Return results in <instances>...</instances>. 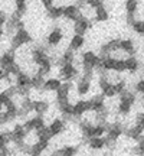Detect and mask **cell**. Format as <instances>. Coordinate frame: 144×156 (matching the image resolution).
<instances>
[{
  "label": "cell",
  "mask_w": 144,
  "mask_h": 156,
  "mask_svg": "<svg viewBox=\"0 0 144 156\" xmlns=\"http://www.w3.org/2000/svg\"><path fill=\"white\" fill-rule=\"evenodd\" d=\"M62 85V80L61 78H56V77H52V78H48L45 80L43 83V91H48V93H56L59 87Z\"/></svg>",
  "instance_id": "2e32d148"
},
{
  "label": "cell",
  "mask_w": 144,
  "mask_h": 156,
  "mask_svg": "<svg viewBox=\"0 0 144 156\" xmlns=\"http://www.w3.org/2000/svg\"><path fill=\"white\" fill-rule=\"evenodd\" d=\"M67 119H63V117H55L49 124V129H50V133L53 137L56 136H61L65 130H67Z\"/></svg>",
  "instance_id": "9c48e42d"
},
{
  "label": "cell",
  "mask_w": 144,
  "mask_h": 156,
  "mask_svg": "<svg viewBox=\"0 0 144 156\" xmlns=\"http://www.w3.org/2000/svg\"><path fill=\"white\" fill-rule=\"evenodd\" d=\"M15 85L17 88H25V87H30V75L25 71H20L15 77ZM32 88V87H30Z\"/></svg>",
  "instance_id": "ac0fdd59"
},
{
  "label": "cell",
  "mask_w": 144,
  "mask_h": 156,
  "mask_svg": "<svg viewBox=\"0 0 144 156\" xmlns=\"http://www.w3.org/2000/svg\"><path fill=\"white\" fill-rule=\"evenodd\" d=\"M15 51L12 48L10 51H6V52H3L2 55H0V67L3 68V69H6L7 67H10V65H13L15 62H16V55H15Z\"/></svg>",
  "instance_id": "9a60e30c"
},
{
  "label": "cell",
  "mask_w": 144,
  "mask_h": 156,
  "mask_svg": "<svg viewBox=\"0 0 144 156\" xmlns=\"http://www.w3.org/2000/svg\"><path fill=\"white\" fill-rule=\"evenodd\" d=\"M36 137H38V140H48V142H50V139H52L53 136L50 133L49 126H43L42 129L36 130Z\"/></svg>",
  "instance_id": "484cf974"
},
{
  "label": "cell",
  "mask_w": 144,
  "mask_h": 156,
  "mask_svg": "<svg viewBox=\"0 0 144 156\" xmlns=\"http://www.w3.org/2000/svg\"><path fill=\"white\" fill-rule=\"evenodd\" d=\"M6 22H7V16L3 10H0V26H5Z\"/></svg>",
  "instance_id": "1f68e13d"
},
{
  "label": "cell",
  "mask_w": 144,
  "mask_h": 156,
  "mask_svg": "<svg viewBox=\"0 0 144 156\" xmlns=\"http://www.w3.org/2000/svg\"><path fill=\"white\" fill-rule=\"evenodd\" d=\"M92 110V101L89 100H77L74 103V117H82Z\"/></svg>",
  "instance_id": "8992f818"
},
{
  "label": "cell",
  "mask_w": 144,
  "mask_h": 156,
  "mask_svg": "<svg viewBox=\"0 0 144 156\" xmlns=\"http://www.w3.org/2000/svg\"><path fill=\"white\" fill-rule=\"evenodd\" d=\"M112 87H114V91H115L117 95H120L124 91V90H127V81L125 80H118V81H115V83L112 84Z\"/></svg>",
  "instance_id": "4316f807"
},
{
  "label": "cell",
  "mask_w": 144,
  "mask_h": 156,
  "mask_svg": "<svg viewBox=\"0 0 144 156\" xmlns=\"http://www.w3.org/2000/svg\"><path fill=\"white\" fill-rule=\"evenodd\" d=\"M3 35H5V29H2V26H0V41L3 38Z\"/></svg>",
  "instance_id": "836d02e7"
},
{
  "label": "cell",
  "mask_w": 144,
  "mask_h": 156,
  "mask_svg": "<svg viewBox=\"0 0 144 156\" xmlns=\"http://www.w3.org/2000/svg\"><path fill=\"white\" fill-rule=\"evenodd\" d=\"M105 71H117V73H124L125 71V62L124 59L115 58L112 55H108L105 58H101V67ZM98 69V68H97Z\"/></svg>",
  "instance_id": "6da1fadb"
},
{
  "label": "cell",
  "mask_w": 144,
  "mask_h": 156,
  "mask_svg": "<svg viewBox=\"0 0 144 156\" xmlns=\"http://www.w3.org/2000/svg\"><path fill=\"white\" fill-rule=\"evenodd\" d=\"M107 145V137L104 136H92L87 139V146H88L91 151H101L104 149Z\"/></svg>",
  "instance_id": "4fadbf2b"
},
{
  "label": "cell",
  "mask_w": 144,
  "mask_h": 156,
  "mask_svg": "<svg viewBox=\"0 0 144 156\" xmlns=\"http://www.w3.org/2000/svg\"><path fill=\"white\" fill-rule=\"evenodd\" d=\"M48 147H49V142H48V140H36L35 143L30 145L29 153H30V155H42Z\"/></svg>",
  "instance_id": "e0dca14e"
},
{
  "label": "cell",
  "mask_w": 144,
  "mask_h": 156,
  "mask_svg": "<svg viewBox=\"0 0 144 156\" xmlns=\"http://www.w3.org/2000/svg\"><path fill=\"white\" fill-rule=\"evenodd\" d=\"M124 62H125V71H128V73H137L140 68V61L135 58V55H128L125 59H124Z\"/></svg>",
  "instance_id": "ffe728a7"
},
{
  "label": "cell",
  "mask_w": 144,
  "mask_h": 156,
  "mask_svg": "<svg viewBox=\"0 0 144 156\" xmlns=\"http://www.w3.org/2000/svg\"><path fill=\"white\" fill-rule=\"evenodd\" d=\"M84 45H85V38H84V35L75 34L71 38V41H69V45H68V46H69L71 49H74L75 52H77V51H81V49H82Z\"/></svg>",
  "instance_id": "7402d4cb"
},
{
  "label": "cell",
  "mask_w": 144,
  "mask_h": 156,
  "mask_svg": "<svg viewBox=\"0 0 144 156\" xmlns=\"http://www.w3.org/2000/svg\"><path fill=\"white\" fill-rule=\"evenodd\" d=\"M30 110L33 113H36V114L43 116V114H46V113L49 112V103L46 100H32Z\"/></svg>",
  "instance_id": "5bb4252c"
},
{
  "label": "cell",
  "mask_w": 144,
  "mask_h": 156,
  "mask_svg": "<svg viewBox=\"0 0 144 156\" xmlns=\"http://www.w3.org/2000/svg\"><path fill=\"white\" fill-rule=\"evenodd\" d=\"M62 41H63V29L59 28V26H55L46 38V45L50 48H55L58 45H61Z\"/></svg>",
  "instance_id": "5b68a950"
},
{
  "label": "cell",
  "mask_w": 144,
  "mask_h": 156,
  "mask_svg": "<svg viewBox=\"0 0 144 156\" xmlns=\"http://www.w3.org/2000/svg\"><path fill=\"white\" fill-rule=\"evenodd\" d=\"M39 2H40V5L43 6L46 10H48V9H50L52 6H55V0H39Z\"/></svg>",
  "instance_id": "4dcf8cb0"
},
{
  "label": "cell",
  "mask_w": 144,
  "mask_h": 156,
  "mask_svg": "<svg viewBox=\"0 0 144 156\" xmlns=\"http://www.w3.org/2000/svg\"><path fill=\"white\" fill-rule=\"evenodd\" d=\"M46 12H48V17L52 20H59L63 17V7L62 6H52Z\"/></svg>",
  "instance_id": "d4e9b609"
},
{
  "label": "cell",
  "mask_w": 144,
  "mask_h": 156,
  "mask_svg": "<svg viewBox=\"0 0 144 156\" xmlns=\"http://www.w3.org/2000/svg\"><path fill=\"white\" fill-rule=\"evenodd\" d=\"M43 83H45V75H42V74L36 73L30 77V87H32V90H42L43 88Z\"/></svg>",
  "instance_id": "cb8c5ba5"
},
{
  "label": "cell",
  "mask_w": 144,
  "mask_h": 156,
  "mask_svg": "<svg viewBox=\"0 0 144 156\" xmlns=\"http://www.w3.org/2000/svg\"><path fill=\"white\" fill-rule=\"evenodd\" d=\"M124 134V129H122L121 123H110L108 129H107V134L105 137L111 142H118L120 137Z\"/></svg>",
  "instance_id": "52a82bcc"
},
{
  "label": "cell",
  "mask_w": 144,
  "mask_h": 156,
  "mask_svg": "<svg viewBox=\"0 0 144 156\" xmlns=\"http://www.w3.org/2000/svg\"><path fill=\"white\" fill-rule=\"evenodd\" d=\"M89 28H91V20H89L87 16L81 15V16L74 22L72 30H74L75 34H78V35H85L89 30Z\"/></svg>",
  "instance_id": "30bf717a"
},
{
  "label": "cell",
  "mask_w": 144,
  "mask_h": 156,
  "mask_svg": "<svg viewBox=\"0 0 144 156\" xmlns=\"http://www.w3.org/2000/svg\"><path fill=\"white\" fill-rule=\"evenodd\" d=\"M120 49H122L127 55H135V45L133 39L130 38L120 39Z\"/></svg>",
  "instance_id": "d6986e66"
},
{
  "label": "cell",
  "mask_w": 144,
  "mask_h": 156,
  "mask_svg": "<svg viewBox=\"0 0 144 156\" xmlns=\"http://www.w3.org/2000/svg\"><path fill=\"white\" fill-rule=\"evenodd\" d=\"M10 134H12V142H13V143H20V142H25V140H26L29 132L26 130L25 124L16 123L15 127L10 130Z\"/></svg>",
  "instance_id": "ba28073f"
},
{
  "label": "cell",
  "mask_w": 144,
  "mask_h": 156,
  "mask_svg": "<svg viewBox=\"0 0 144 156\" xmlns=\"http://www.w3.org/2000/svg\"><path fill=\"white\" fill-rule=\"evenodd\" d=\"M53 153H56V155H63V156H72V155L79 153V147H78V146H74V145H63L61 149L53 151Z\"/></svg>",
  "instance_id": "603a6c76"
},
{
  "label": "cell",
  "mask_w": 144,
  "mask_h": 156,
  "mask_svg": "<svg viewBox=\"0 0 144 156\" xmlns=\"http://www.w3.org/2000/svg\"><path fill=\"white\" fill-rule=\"evenodd\" d=\"M94 19H95V22H101V23L107 22V20L110 19V12H108V9H107L104 5L100 6V7H97L94 10Z\"/></svg>",
  "instance_id": "44dd1931"
},
{
  "label": "cell",
  "mask_w": 144,
  "mask_h": 156,
  "mask_svg": "<svg viewBox=\"0 0 144 156\" xmlns=\"http://www.w3.org/2000/svg\"><path fill=\"white\" fill-rule=\"evenodd\" d=\"M79 69L74 62H65L61 68H59V78L63 81H74L78 78Z\"/></svg>",
  "instance_id": "3957f363"
},
{
  "label": "cell",
  "mask_w": 144,
  "mask_h": 156,
  "mask_svg": "<svg viewBox=\"0 0 144 156\" xmlns=\"http://www.w3.org/2000/svg\"><path fill=\"white\" fill-rule=\"evenodd\" d=\"M5 77H6V71L2 67H0V81H2V80H3Z\"/></svg>",
  "instance_id": "d6a6232c"
},
{
  "label": "cell",
  "mask_w": 144,
  "mask_h": 156,
  "mask_svg": "<svg viewBox=\"0 0 144 156\" xmlns=\"http://www.w3.org/2000/svg\"><path fill=\"white\" fill-rule=\"evenodd\" d=\"M81 15H82V13H81V9H79V6L78 5L63 6V17H65L67 20H71V22L74 23L78 17L81 16Z\"/></svg>",
  "instance_id": "7c38bea8"
},
{
  "label": "cell",
  "mask_w": 144,
  "mask_h": 156,
  "mask_svg": "<svg viewBox=\"0 0 144 156\" xmlns=\"http://www.w3.org/2000/svg\"><path fill=\"white\" fill-rule=\"evenodd\" d=\"M104 2L105 0H85V3L88 6H91L92 9H97V7H100V6L104 5Z\"/></svg>",
  "instance_id": "f546056e"
},
{
  "label": "cell",
  "mask_w": 144,
  "mask_h": 156,
  "mask_svg": "<svg viewBox=\"0 0 144 156\" xmlns=\"http://www.w3.org/2000/svg\"><path fill=\"white\" fill-rule=\"evenodd\" d=\"M134 91H135V93H139V94L144 95V78L139 80L137 83L134 84Z\"/></svg>",
  "instance_id": "f1b7e54d"
},
{
  "label": "cell",
  "mask_w": 144,
  "mask_h": 156,
  "mask_svg": "<svg viewBox=\"0 0 144 156\" xmlns=\"http://www.w3.org/2000/svg\"><path fill=\"white\" fill-rule=\"evenodd\" d=\"M23 124H25V127H26V130H28L29 133H30V132H36V130L42 129L45 126V119H43V116L36 114V116H33V117L26 119Z\"/></svg>",
  "instance_id": "8fae6325"
},
{
  "label": "cell",
  "mask_w": 144,
  "mask_h": 156,
  "mask_svg": "<svg viewBox=\"0 0 144 156\" xmlns=\"http://www.w3.org/2000/svg\"><path fill=\"white\" fill-rule=\"evenodd\" d=\"M30 42H32L30 34H29L25 28H22V29H17L16 32L13 34L10 44H12V48H13V49H19L20 46L28 45V44H30Z\"/></svg>",
  "instance_id": "7a4b0ae2"
},
{
  "label": "cell",
  "mask_w": 144,
  "mask_h": 156,
  "mask_svg": "<svg viewBox=\"0 0 144 156\" xmlns=\"http://www.w3.org/2000/svg\"><path fill=\"white\" fill-rule=\"evenodd\" d=\"M91 85H92V78L91 77H87V75H79L77 78V93L79 97H84L87 95L91 91Z\"/></svg>",
  "instance_id": "277c9868"
},
{
  "label": "cell",
  "mask_w": 144,
  "mask_h": 156,
  "mask_svg": "<svg viewBox=\"0 0 144 156\" xmlns=\"http://www.w3.org/2000/svg\"><path fill=\"white\" fill-rule=\"evenodd\" d=\"M131 29H133L135 34L144 36V20H140V19H135L131 25Z\"/></svg>",
  "instance_id": "83f0119b"
}]
</instances>
